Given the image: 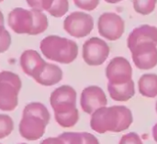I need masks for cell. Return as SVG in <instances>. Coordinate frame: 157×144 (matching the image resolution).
<instances>
[{
	"instance_id": "obj_1",
	"label": "cell",
	"mask_w": 157,
	"mask_h": 144,
	"mask_svg": "<svg viewBox=\"0 0 157 144\" xmlns=\"http://www.w3.org/2000/svg\"><path fill=\"white\" fill-rule=\"evenodd\" d=\"M132 121V113L127 107H104L91 114L90 127L94 131L99 134L121 132L128 130Z\"/></svg>"
},
{
	"instance_id": "obj_2",
	"label": "cell",
	"mask_w": 157,
	"mask_h": 144,
	"mask_svg": "<svg viewBox=\"0 0 157 144\" xmlns=\"http://www.w3.org/2000/svg\"><path fill=\"white\" fill-rule=\"evenodd\" d=\"M10 28L20 35H39L43 33L49 26L47 16L37 9L16 7L10 11L7 17Z\"/></svg>"
},
{
	"instance_id": "obj_3",
	"label": "cell",
	"mask_w": 157,
	"mask_h": 144,
	"mask_svg": "<svg viewBox=\"0 0 157 144\" xmlns=\"http://www.w3.org/2000/svg\"><path fill=\"white\" fill-rule=\"evenodd\" d=\"M40 50L46 59L62 64L72 63L78 56L77 43L57 35L45 37L40 43Z\"/></svg>"
},
{
	"instance_id": "obj_4",
	"label": "cell",
	"mask_w": 157,
	"mask_h": 144,
	"mask_svg": "<svg viewBox=\"0 0 157 144\" xmlns=\"http://www.w3.org/2000/svg\"><path fill=\"white\" fill-rule=\"evenodd\" d=\"M22 88L20 77L10 71L0 72V110L10 112L18 105V95Z\"/></svg>"
},
{
	"instance_id": "obj_5",
	"label": "cell",
	"mask_w": 157,
	"mask_h": 144,
	"mask_svg": "<svg viewBox=\"0 0 157 144\" xmlns=\"http://www.w3.org/2000/svg\"><path fill=\"white\" fill-rule=\"evenodd\" d=\"M94 26L93 17L83 11L72 12L63 20V29L76 39L88 36L94 29Z\"/></svg>"
},
{
	"instance_id": "obj_6",
	"label": "cell",
	"mask_w": 157,
	"mask_h": 144,
	"mask_svg": "<svg viewBox=\"0 0 157 144\" xmlns=\"http://www.w3.org/2000/svg\"><path fill=\"white\" fill-rule=\"evenodd\" d=\"M109 46L104 40L98 37H92L83 44L82 57L87 65L99 66L109 58Z\"/></svg>"
},
{
	"instance_id": "obj_7",
	"label": "cell",
	"mask_w": 157,
	"mask_h": 144,
	"mask_svg": "<svg viewBox=\"0 0 157 144\" xmlns=\"http://www.w3.org/2000/svg\"><path fill=\"white\" fill-rule=\"evenodd\" d=\"M99 35L107 40L115 41L121 39L125 31L123 18L114 12H105L98 19Z\"/></svg>"
},
{
	"instance_id": "obj_8",
	"label": "cell",
	"mask_w": 157,
	"mask_h": 144,
	"mask_svg": "<svg viewBox=\"0 0 157 144\" xmlns=\"http://www.w3.org/2000/svg\"><path fill=\"white\" fill-rule=\"evenodd\" d=\"M76 91L64 85L54 89L50 96V104L54 113H64L76 108Z\"/></svg>"
},
{
	"instance_id": "obj_9",
	"label": "cell",
	"mask_w": 157,
	"mask_h": 144,
	"mask_svg": "<svg viewBox=\"0 0 157 144\" xmlns=\"http://www.w3.org/2000/svg\"><path fill=\"white\" fill-rule=\"evenodd\" d=\"M106 76L109 84L123 85L132 80V67L130 62L121 56L110 60L106 67Z\"/></svg>"
},
{
	"instance_id": "obj_10",
	"label": "cell",
	"mask_w": 157,
	"mask_h": 144,
	"mask_svg": "<svg viewBox=\"0 0 157 144\" xmlns=\"http://www.w3.org/2000/svg\"><path fill=\"white\" fill-rule=\"evenodd\" d=\"M134 65L140 70H150L157 65V45L143 42L130 50Z\"/></svg>"
},
{
	"instance_id": "obj_11",
	"label": "cell",
	"mask_w": 157,
	"mask_h": 144,
	"mask_svg": "<svg viewBox=\"0 0 157 144\" xmlns=\"http://www.w3.org/2000/svg\"><path fill=\"white\" fill-rule=\"evenodd\" d=\"M47 126L48 123L38 117L22 115L18 124V132L23 139L34 142L43 137Z\"/></svg>"
},
{
	"instance_id": "obj_12",
	"label": "cell",
	"mask_w": 157,
	"mask_h": 144,
	"mask_svg": "<svg viewBox=\"0 0 157 144\" xmlns=\"http://www.w3.org/2000/svg\"><path fill=\"white\" fill-rule=\"evenodd\" d=\"M80 105L84 112L91 115L98 108L107 107L108 98L101 87L98 85H90L82 91Z\"/></svg>"
},
{
	"instance_id": "obj_13",
	"label": "cell",
	"mask_w": 157,
	"mask_h": 144,
	"mask_svg": "<svg viewBox=\"0 0 157 144\" xmlns=\"http://www.w3.org/2000/svg\"><path fill=\"white\" fill-rule=\"evenodd\" d=\"M47 62L35 50H26L19 58V64L25 74L35 78L43 69Z\"/></svg>"
},
{
	"instance_id": "obj_14",
	"label": "cell",
	"mask_w": 157,
	"mask_h": 144,
	"mask_svg": "<svg viewBox=\"0 0 157 144\" xmlns=\"http://www.w3.org/2000/svg\"><path fill=\"white\" fill-rule=\"evenodd\" d=\"M143 42H152L157 45V27L145 24L132 30L127 39L129 50Z\"/></svg>"
},
{
	"instance_id": "obj_15",
	"label": "cell",
	"mask_w": 157,
	"mask_h": 144,
	"mask_svg": "<svg viewBox=\"0 0 157 144\" xmlns=\"http://www.w3.org/2000/svg\"><path fill=\"white\" fill-rule=\"evenodd\" d=\"M63 70L56 64L46 63L42 71L33 79L36 83L43 86H52L60 83L63 79Z\"/></svg>"
},
{
	"instance_id": "obj_16",
	"label": "cell",
	"mask_w": 157,
	"mask_h": 144,
	"mask_svg": "<svg viewBox=\"0 0 157 144\" xmlns=\"http://www.w3.org/2000/svg\"><path fill=\"white\" fill-rule=\"evenodd\" d=\"M108 91L110 97L114 101L126 102L132 98L135 95V85L133 80L123 85L108 84Z\"/></svg>"
},
{
	"instance_id": "obj_17",
	"label": "cell",
	"mask_w": 157,
	"mask_h": 144,
	"mask_svg": "<svg viewBox=\"0 0 157 144\" xmlns=\"http://www.w3.org/2000/svg\"><path fill=\"white\" fill-rule=\"evenodd\" d=\"M138 89L143 97L151 98L157 97V74H143L138 81Z\"/></svg>"
},
{
	"instance_id": "obj_18",
	"label": "cell",
	"mask_w": 157,
	"mask_h": 144,
	"mask_svg": "<svg viewBox=\"0 0 157 144\" xmlns=\"http://www.w3.org/2000/svg\"><path fill=\"white\" fill-rule=\"evenodd\" d=\"M22 115H30L38 117L46 121L48 124L51 119L50 111L48 110L47 107L40 102H31L27 104L22 111Z\"/></svg>"
},
{
	"instance_id": "obj_19",
	"label": "cell",
	"mask_w": 157,
	"mask_h": 144,
	"mask_svg": "<svg viewBox=\"0 0 157 144\" xmlns=\"http://www.w3.org/2000/svg\"><path fill=\"white\" fill-rule=\"evenodd\" d=\"M55 121L62 128H72L76 125L79 120V111L76 108L64 112V113H54Z\"/></svg>"
},
{
	"instance_id": "obj_20",
	"label": "cell",
	"mask_w": 157,
	"mask_h": 144,
	"mask_svg": "<svg viewBox=\"0 0 157 144\" xmlns=\"http://www.w3.org/2000/svg\"><path fill=\"white\" fill-rule=\"evenodd\" d=\"M157 0H132V6L136 13L147 16L153 13L156 7Z\"/></svg>"
},
{
	"instance_id": "obj_21",
	"label": "cell",
	"mask_w": 157,
	"mask_h": 144,
	"mask_svg": "<svg viewBox=\"0 0 157 144\" xmlns=\"http://www.w3.org/2000/svg\"><path fill=\"white\" fill-rule=\"evenodd\" d=\"M69 10V1L68 0H54L48 13L54 17H63Z\"/></svg>"
},
{
	"instance_id": "obj_22",
	"label": "cell",
	"mask_w": 157,
	"mask_h": 144,
	"mask_svg": "<svg viewBox=\"0 0 157 144\" xmlns=\"http://www.w3.org/2000/svg\"><path fill=\"white\" fill-rule=\"evenodd\" d=\"M14 131V121L7 114H0V140L8 137Z\"/></svg>"
},
{
	"instance_id": "obj_23",
	"label": "cell",
	"mask_w": 157,
	"mask_h": 144,
	"mask_svg": "<svg viewBox=\"0 0 157 144\" xmlns=\"http://www.w3.org/2000/svg\"><path fill=\"white\" fill-rule=\"evenodd\" d=\"M59 137L63 141L64 144H84L82 132H63Z\"/></svg>"
},
{
	"instance_id": "obj_24",
	"label": "cell",
	"mask_w": 157,
	"mask_h": 144,
	"mask_svg": "<svg viewBox=\"0 0 157 144\" xmlns=\"http://www.w3.org/2000/svg\"><path fill=\"white\" fill-rule=\"evenodd\" d=\"M11 45V35L5 26H0V53L6 52Z\"/></svg>"
},
{
	"instance_id": "obj_25",
	"label": "cell",
	"mask_w": 157,
	"mask_h": 144,
	"mask_svg": "<svg viewBox=\"0 0 157 144\" xmlns=\"http://www.w3.org/2000/svg\"><path fill=\"white\" fill-rule=\"evenodd\" d=\"M54 0H26L29 6L40 11H47L51 8Z\"/></svg>"
},
{
	"instance_id": "obj_26",
	"label": "cell",
	"mask_w": 157,
	"mask_h": 144,
	"mask_svg": "<svg viewBox=\"0 0 157 144\" xmlns=\"http://www.w3.org/2000/svg\"><path fill=\"white\" fill-rule=\"evenodd\" d=\"M75 6L84 11L95 10L100 3V0H73Z\"/></svg>"
},
{
	"instance_id": "obj_27",
	"label": "cell",
	"mask_w": 157,
	"mask_h": 144,
	"mask_svg": "<svg viewBox=\"0 0 157 144\" xmlns=\"http://www.w3.org/2000/svg\"><path fill=\"white\" fill-rule=\"evenodd\" d=\"M119 144H144V142L137 133L130 132L121 137Z\"/></svg>"
},
{
	"instance_id": "obj_28",
	"label": "cell",
	"mask_w": 157,
	"mask_h": 144,
	"mask_svg": "<svg viewBox=\"0 0 157 144\" xmlns=\"http://www.w3.org/2000/svg\"><path fill=\"white\" fill-rule=\"evenodd\" d=\"M84 138V144H99L98 138L88 132H82Z\"/></svg>"
},
{
	"instance_id": "obj_29",
	"label": "cell",
	"mask_w": 157,
	"mask_h": 144,
	"mask_svg": "<svg viewBox=\"0 0 157 144\" xmlns=\"http://www.w3.org/2000/svg\"><path fill=\"white\" fill-rule=\"evenodd\" d=\"M40 144H64L63 141L58 136V137H50L46 138L43 141L40 142Z\"/></svg>"
},
{
	"instance_id": "obj_30",
	"label": "cell",
	"mask_w": 157,
	"mask_h": 144,
	"mask_svg": "<svg viewBox=\"0 0 157 144\" xmlns=\"http://www.w3.org/2000/svg\"><path fill=\"white\" fill-rule=\"evenodd\" d=\"M153 137H154V140L155 141V142H157V123L153 128Z\"/></svg>"
},
{
	"instance_id": "obj_31",
	"label": "cell",
	"mask_w": 157,
	"mask_h": 144,
	"mask_svg": "<svg viewBox=\"0 0 157 144\" xmlns=\"http://www.w3.org/2000/svg\"><path fill=\"white\" fill-rule=\"evenodd\" d=\"M0 26H5V17L1 10H0Z\"/></svg>"
},
{
	"instance_id": "obj_32",
	"label": "cell",
	"mask_w": 157,
	"mask_h": 144,
	"mask_svg": "<svg viewBox=\"0 0 157 144\" xmlns=\"http://www.w3.org/2000/svg\"><path fill=\"white\" fill-rule=\"evenodd\" d=\"M107 3H109V4H117V3H119V2H121V1H123V0H105Z\"/></svg>"
},
{
	"instance_id": "obj_33",
	"label": "cell",
	"mask_w": 157,
	"mask_h": 144,
	"mask_svg": "<svg viewBox=\"0 0 157 144\" xmlns=\"http://www.w3.org/2000/svg\"><path fill=\"white\" fill-rule=\"evenodd\" d=\"M155 110H156V112H157V102H156V105H155Z\"/></svg>"
},
{
	"instance_id": "obj_34",
	"label": "cell",
	"mask_w": 157,
	"mask_h": 144,
	"mask_svg": "<svg viewBox=\"0 0 157 144\" xmlns=\"http://www.w3.org/2000/svg\"><path fill=\"white\" fill-rule=\"evenodd\" d=\"M3 1H4V0H0V3H1V2H3Z\"/></svg>"
},
{
	"instance_id": "obj_35",
	"label": "cell",
	"mask_w": 157,
	"mask_h": 144,
	"mask_svg": "<svg viewBox=\"0 0 157 144\" xmlns=\"http://www.w3.org/2000/svg\"><path fill=\"white\" fill-rule=\"evenodd\" d=\"M18 144H28V143H18Z\"/></svg>"
},
{
	"instance_id": "obj_36",
	"label": "cell",
	"mask_w": 157,
	"mask_h": 144,
	"mask_svg": "<svg viewBox=\"0 0 157 144\" xmlns=\"http://www.w3.org/2000/svg\"><path fill=\"white\" fill-rule=\"evenodd\" d=\"M0 144H1V143H0Z\"/></svg>"
}]
</instances>
